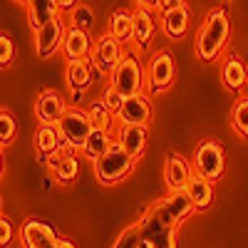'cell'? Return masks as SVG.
<instances>
[{
  "instance_id": "obj_1",
  "label": "cell",
  "mask_w": 248,
  "mask_h": 248,
  "mask_svg": "<svg viewBox=\"0 0 248 248\" xmlns=\"http://www.w3.org/2000/svg\"><path fill=\"white\" fill-rule=\"evenodd\" d=\"M139 226H141V233H144V243H149L152 248H176L179 223L169 214L167 196L156 199L149 209L144 211V216L139 218Z\"/></svg>"
},
{
  "instance_id": "obj_2",
  "label": "cell",
  "mask_w": 248,
  "mask_h": 248,
  "mask_svg": "<svg viewBox=\"0 0 248 248\" xmlns=\"http://www.w3.org/2000/svg\"><path fill=\"white\" fill-rule=\"evenodd\" d=\"M229 35H231V20H229V15H226V10L223 8L211 10L203 17L201 30L196 35V55H199V60H203V62L218 60L226 43H229Z\"/></svg>"
},
{
  "instance_id": "obj_3",
  "label": "cell",
  "mask_w": 248,
  "mask_h": 248,
  "mask_svg": "<svg viewBox=\"0 0 248 248\" xmlns=\"http://www.w3.org/2000/svg\"><path fill=\"white\" fill-rule=\"evenodd\" d=\"M112 87L124 99H132L137 94H144L141 90L147 87V72H144V65H141L139 55L129 52V55L122 57V62L112 72Z\"/></svg>"
},
{
  "instance_id": "obj_4",
  "label": "cell",
  "mask_w": 248,
  "mask_h": 248,
  "mask_svg": "<svg viewBox=\"0 0 248 248\" xmlns=\"http://www.w3.org/2000/svg\"><path fill=\"white\" fill-rule=\"evenodd\" d=\"M132 169H134V159L124 152L117 141L107 149V154L94 164L97 179H99L102 184H117V181H122V179H127V176L132 174Z\"/></svg>"
},
{
  "instance_id": "obj_5",
  "label": "cell",
  "mask_w": 248,
  "mask_h": 248,
  "mask_svg": "<svg viewBox=\"0 0 248 248\" xmlns=\"http://www.w3.org/2000/svg\"><path fill=\"white\" fill-rule=\"evenodd\" d=\"M223 167H226V156H223V149L216 139H206L201 141L196 152H194V169L199 176L209 179L211 184L216 179L223 176Z\"/></svg>"
},
{
  "instance_id": "obj_6",
  "label": "cell",
  "mask_w": 248,
  "mask_h": 248,
  "mask_svg": "<svg viewBox=\"0 0 248 248\" xmlns=\"http://www.w3.org/2000/svg\"><path fill=\"white\" fill-rule=\"evenodd\" d=\"M60 134L62 139H65L67 149L75 152V149H82V144H85V139L92 134V124H90V117L85 109L79 107H70L65 112V117L60 119Z\"/></svg>"
},
{
  "instance_id": "obj_7",
  "label": "cell",
  "mask_w": 248,
  "mask_h": 248,
  "mask_svg": "<svg viewBox=\"0 0 248 248\" xmlns=\"http://www.w3.org/2000/svg\"><path fill=\"white\" fill-rule=\"evenodd\" d=\"M174 57L167 52V50H161L156 52L152 60H149V65H147V90L152 94H161V92H167L171 87V82H174Z\"/></svg>"
},
{
  "instance_id": "obj_8",
  "label": "cell",
  "mask_w": 248,
  "mask_h": 248,
  "mask_svg": "<svg viewBox=\"0 0 248 248\" xmlns=\"http://www.w3.org/2000/svg\"><path fill=\"white\" fill-rule=\"evenodd\" d=\"M122 57H124L122 43H117L109 32H105L92 50V65L97 67V72H114V67L122 62Z\"/></svg>"
},
{
  "instance_id": "obj_9",
  "label": "cell",
  "mask_w": 248,
  "mask_h": 248,
  "mask_svg": "<svg viewBox=\"0 0 248 248\" xmlns=\"http://www.w3.org/2000/svg\"><path fill=\"white\" fill-rule=\"evenodd\" d=\"M65 35H67V28L62 23V17H55L52 23H47L45 28H40L37 35H35V50L40 57H50L55 55L62 43H65Z\"/></svg>"
},
{
  "instance_id": "obj_10",
  "label": "cell",
  "mask_w": 248,
  "mask_h": 248,
  "mask_svg": "<svg viewBox=\"0 0 248 248\" xmlns=\"http://www.w3.org/2000/svg\"><path fill=\"white\" fill-rule=\"evenodd\" d=\"M191 176H194L191 164L186 161L181 154H169L167 156V161H164V181H167V186H169V194L186 191Z\"/></svg>"
},
{
  "instance_id": "obj_11",
  "label": "cell",
  "mask_w": 248,
  "mask_h": 248,
  "mask_svg": "<svg viewBox=\"0 0 248 248\" xmlns=\"http://www.w3.org/2000/svg\"><path fill=\"white\" fill-rule=\"evenodd\" d=\"M20 241H23V248H52L57 243V233L47 223L28 218L20 229Z\"/></svg>"
},
{
  "instance_id": "obj_12",
  "label": "cell",
  "mask_w": 248,
  "mask_h": 248,
  "mask_svg": "<svg viewBox=\"0 0 248 248\" xmlns=\"http://www.w3.org/2000/svg\"><path fill=\"white\" fill-rule=\"evenodd\" d=\"M70 107L65 105L62 94H57L55 90H45L40 92L37 97V105H35V112H37V119L43 124H60V119L65 117Z\"/></svg>"
},
{
  "instance_id": "obj_13",
  "label": "cell",
  "mask_w": 248,
  "mask_h": 248,
  "mask_svg": "<svg viewBox=\"0 0 248 248\" xmlns=\"http://www.w3.org/2000/svg\"><path fill=\"white\" fill-rule=\"evenodd\" d=\"M152 119V102L147 94H137L132 99L124 102V107L119 112L122 124H134V127H147V122Z\"/></svg>"
},
{
  "instance_id": "obj_14",
  "label": "cell",
  "mask_w": 248,
  "mask_h": 248,
  "mask_svg": "<svg viewBox=\"0 0 248 248\" xmlns=\"http://www.w3.org/2000/svg\"><path fill=\"white\" fill-rule=\"evenodd\" d=\"M117 144L137 161V159L144 154V149H147V127L122 124V127H119V134H117Z\"/></svg>"
},
{
  "instance_id": "obj_15",
  "label": "cell",
  "mask_w": 248,
  "mask_h": 248,
  "mask_svg": "<svg viewBox=\"0 0 248 248\" xmlns=\"http://www.w3.org/2000/svg\"><path fill=\"white\" fill-rule=\"evenodd\" d=\"M35 147L45 159H50L57 152H65L67 144L62 139L57 124H40V129L35 132Z\"/></svg>"
},
{
  "instance_id": "obj_16",
  "label": "cell",
  "mask_w": 248,
  "mask_h": 248,
  "mask_svg": "<svg viewBox=\"0 0 248 248\" xmlns=\"http://www.w3.org/2000/svg\"><path fill=\"white\" fill-rule=\"evenodd\" d=\"M62 50H65V55H67L70 62H75V60H87V57L92 55V37H90V32L67 28Z\"/></svg>"
},
{
  "instance_id": "obj_17",
  "label": "cell",
  "mask_w": 248,
  "mask_h": 248,
  "mask_svg": "<svg viewBox=\"0 0 248 248\" xmlns=\"http://www.w3.org/2000/svg\"><path fill=\"white\" fill-rule=\"evenodd\" d=\"M47 164H50V169L55 171V176H57L60 184H70V181H75L77 174H79V161H77V156H75L70 149L52 154V156L47 159Z\"/></svg>"
},
{
  "instance_id": "obj_18",
  "label": "cell",
  "mask_w": 248,
  "mask_h": 248,
  "mask_svg": "<svg viewBox=\"0 0 248 248\" xmlns=\"http://www.w3.org/2000/svg\"><path fill=\"white\" fill-rule=\"evenodd\" d=\"M92 72H94V70H92V62H90V60L67 62V85H70L75 99L92 85Z\"/></svg>"
},
{
  "instance_id": "obj_19",
  "label": "cell",
  "mask_w": 248,
  "mask_h": 248,
  "mask_svg": "<svg viewBox=\"0 0 248 248\" xmlns=\"http://www.w3.org/2000/svg\"><path fill=\"white\" fill-rule=\"evenodd\" d=\"M221 79H223V85L229 87L231 92H241L243 85H248V70H246V65L236 55L226 57L223 67H221Z\"/></svg>"
},
{
  "instance_id": "obj_20",
  "label": "cell",
  "mask_w": 248,
  "mask_h": 248,
  "mask_svg": "<svg viewBox=\"0 0 248 248\" xmlns=\"http://www.w3.org/2000/svg\"><path fill=\"white\" fill-rule=\"evenodd\" d=\"M132 17H134V43H137L139 50H144L149 45V40L154 37V32H156L154 13L147 10V8H137Z\"/></svg>"
},
{
  "instance_id": "obj_21",
  "label": "cell",
  "mask_w": 248,
  "mask_h": 248,
  "mask_svg": "<svg viewBox=\"0 0 248 248\" xmlns=\"http://www.w3.org/2000/svg\"><path fill=\"white\" fill-rule=\"evenodd\" d=\"M28 15H30V28L37 32L40 28L52 23L55 17H60V10L55 0H32V3H28Z\"/></svg>"
},
{
  "instance_id": "obj_22",
  "label": "cell",
  "mask_w": 248,
  "mask_h": 248,
  "mask_svg": "<svg viewBox=\"0 0 248 248\" xmlns=\"http://www.w3.org/2000/svg\"><path fill=\"white\" fill-rule=\"evenodd\" d=\"M186 194H189L194 209L203 211V209H209L211 201H214V184H211L209 179L194 174L191 181H189V186H186Z\"/></svg>"
},
{
  "instance_id": "obj_23",
  "label": "cell",
  "mask_w": 248,
  "mask_h": 248,
  "mask_svg": "<svg viewBox=\"0 0 248 248\" xmlns=\"http://www.w3.org/2000/svg\"><path fill=\"white\" fill-rule=\"evenodd\" d=\"M161 25H164V32H167L171 40L184 37L186 30H189V8H186V3H181L179 8H174L169 13H164Z\"/></svg>"
},
{
  "instance_id": "obj_24",
  "label": "cell",
  "mask_w": 248,
  "mask_h": 248,
  "mask_svg": "<svg viewBox=\"0 0 248 248\" xmlns=\"http://www.w3.org/2000/svg\"><path fill=\"white\" fill-rule=\"evenodd\" d=\"M112 144H114V141H112V137H109L107 132L92 129V134L85 139V144H82V149H79V152H82V156H87L90 161L97 164L102 156L107 154V149L112 147Z\"/></svg>"
},
{
  "instance_id": "obj_25",
  "label": "cell",
  "mask_w": 248,
  "mask_h": 248,
  "mask_svg": "<svg viewBox=\"0 0 248 248\" xmlns=\"http://www.w3.org/2000/svg\"><path fill=\"white\" fill-rule=\"evenodd\" d=\"M109 35L117 40V43H132L134 40V17L127 10H117L109 17Z\"/></svg>"
},
{
  "instance_id": "obj_26",
  "label": "cell",
  "mask_w": 248,
  "mask_h": 248,
  "mask_svg": "<svg viewBox=\"0 0 248 248\" xmlns=\"http://www.w3.org/2000/svg\"><path fill=\"white\" fill-rule=\"evenodd\" d=\"M167 206H169V214L174 216L176 223L186 221V218L191 216V211H196L186 191H174V194H169V196H167Z\"/></svg>"
},
{
  "instance_id": "obj_27",
  "label": "cell",
  "mask_w": 248,
  "mask_h": 248,
  "mask_svg": "<svg viewBox=\"0 0 248 248\" xmlns=\"http://www.w3.org/2000/svg\"><path fill=\"white\" fill-rule=\"evenodd\" d=\"M87 117H90V124H92V129H99V132H112V112L102 105V102H94V105L87 109Z\"/></svg>"
},
{
  "instance_id": "obj_28",
  "label": "cell",
  "mask_w": 248,
  "mask_h": 248,
  "mask_svg": "<svg viewBox=\"0 0 248 248\" xmlns=\"http://www.w3.org/2000/svg\"><path fill=\"white\" fill-rule=\"evenodd\" d=\"M70 28L90 32L94 28V13L87 5H75V10L70 13Z\"/></svg>"
},
{
  "instance_id": "obj_29",
  "label": "cell",
  "mask_w": 248,
  "mask_h": 248,
  "mask_svg": "<svg viewBox=\"0 0 248 248\" xmlns=\"http://www.w3.org/2000/svg\"><path fill=\"white\" fill-rule=\"evenodd\" d=\"M231 122H233V129H236L243 139H248V97H241L236 105H233Z\"/></svg>"
},
{
  "instance_id": "obj_30",
  "label": "cell",
  "mask_w": 248,
  "mask_h": 248,
  "mask_svg": "<svg viewBox=\"0 0 248 248\" xmlns=\"http://www.w3.org/2000/svg\"><path fill=\"white\" fill-rule=\"evenodd\" d=\"M141 243H144V233H141V226H139V221H137V223L127 226V229L119 233L114 248H139Z\"/></svg>"
},
{
  "instance_id": "obj_31",
  "label": "cell",
  "mask_w": 248,
  "mask_h": 248,
  "mask_svg": "<svg viewBox=\"0 0 248 248\" xmlns=\"http://www.w3.org/2000/svg\"><path fill=\"white\" fill-rule=\"evenodd\" d=\"M17 134V122L8 109H0V147L10 144Z\"/></svg>"
},
{
  "instance_id": "obj_32",
  "label": "cell",
  "mask_w": 248,
  "mask_h": 248,
  "mask_svg": "<svg viewBox=\"0 0 248 248\" xmlns=\"http://www.w3.org/2000/svg\"><path fill=\"white\" fill-rule=\"evenodd\" d=\"M124 102H127V99H124L112 85L107 87L105 97H102V105H105V107L112 112V117H119V112H122V107H124Z\"/></svg>"
},
{
  "instance_id": "obj_33",
  "label": "cell",
  "mask_w": 248,
  "mask_h": 248,
  "mask_svg": "<svg viewBox=\"0 0 248 248\" xmlns=\"http://www.w3.org/2000/svg\"><path fill=\"white\" fill-rule=\"evenodd\" d=\"M15 57V45H13V40L5 35V32H0V67H8L10 62Z\"/></svg>"
},
{
  "instance_id": "obj_34",
  "label": "cell",
  "mask_w": 248,
  "mask_h": 248,
  "mask_svg": "<svg viewBox=\"0 0 248 248\" xmlns=\"http://www.w3.org/2000/svg\"><path fill=\"white\" fill-rule=\"evenodd\" d=\"M13 223L5 218V216H0V248H8L10 241H13Z\"/></svg>"
},
{
  "instance_id": "obj_35",
  "label": "cell",
  "mask_w": 248,
  "mask_h": 248,
  "mask_svg": "<svg viewBox=\"0 0 248 248\" xmlns=\"http://www.w3.org/2000/svg\"><path fill=\"white\" fill-rule=\"evenodd\" d=\"M179 5H181V0H156V10H161V13H169Z\"/></svg>"
},
{
  "instance_id": "obj_36",
  "label": "cell",
  "mask_w": 248,
  "mask_h": 248,
  "mask_svg": "<svg viewBox=\"0 0 248 248\" xmlns=\"http://www.w3.org/2000/svg\"><path fill=\"white\" fill-rule=\"evenodd\" d=\"M57 10L60 13H72L75 10V3H72V0H62V3H57Z\"/></svg>"
},
{
  "instance_id": "obj_37",
  "label": "cell",
  "mask_w": 248,
  "mask_h": 248,
  "mask_svg": "<svg viewBox=\"0 0 248 248\" xmlns=\"http://www.w3.org/2000/svg\"><path fill=\"white\" fill-rule=\"evenodd\" d=\"M52 248H77L72 241H67V238H57V243L52 246Z\"/></svg>"
},
{
  "instance_id": "obj_38",
  "label": "cell",
  "mask_w": 248,
  "mask_h": 248,
  "mask_svg": "<svg viewBox=\"0 0 248 248\" xmlns=\"http://www.w3.org/2000/svg\"><path fill=\"white\" fill-rule=\"evenodd\" d=\"M139 248H152V246H149V243H141V246H139Z\"/></svg>"
},
{
  "instance_id": "obj_39",
  "label": "cell",
  "mask_w": 248,
  "mask_h": 248,
  "mask_svg": "<svg viewBox=\"0 0 248 248\" xmlns=\"http://www.w3.org/2000/svg\"><path fill=\"white\" fill-rule=\"evenodd\" d=\"M0 171H3V156H0Z\"/></svg>"
}]
</instances>
